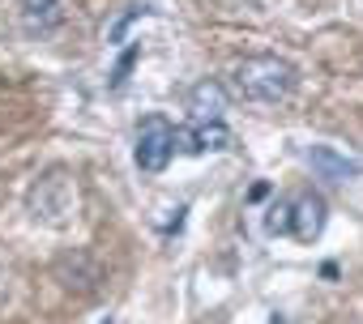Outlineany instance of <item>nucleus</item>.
Masks as SVG:
<instances>
[{
	"instance_id": "f257e3e1",
	"label": "nucleus",
	"mask_w": 363,
	"mask_h": 324,
	"mask_svg": "<svg viewBox=\"0 0 363 324\" xmlns=\"http://www.w3.org/2000/svg\"><path fill=\"white\" fill-rule=\"evenodd\" d=\"M231 86L244 103H261V107H274V103H286L299 86V73L291 60L282 56H248L231 69Z\"/></svg>"
},
{
	"instance_id": "f03ea898",
	"label": "nucleus",
	"mask_w": 363,
	"mask_h": 324,
	"mask_svg": "<svg viewBox=\"0 0 363 324\" xmlns=\"http://www.w3.org/2000/svg\"><path fill=\"white\" fill-rule=\"evenodd\" d=\"M179 145V132L167 115H145L137 124V145H133V162H137V171L141 175H162L167 171V162Z\"/></svg>"
},
{
	"instance_id": "7ed1b4c3",
	"label": "nucleus",
	"mask_w": 363,
	"mask_h": 324,
	"mask_svg": "<svg viewBox=\"0 0 363 324\" xmlns=\"http://www.w3.org/2000/svg\"><path fill=\"white\" fill-rule=\"evenodd\" d=\"M325 222H329V205L320 192H295L291 197V222H286V235L295 243H316L325 235Z\"/></svg>"
},
{
	"instance_id": "20e7f679",
	"label": "nucleus",
	"mask_w": 363,
	"mask_h": 324,
	"mask_svg": "<svg viewBox=\"0 0 363 324\" xmlns=\"http://www.w3.org/2000/svg\"><path fill=\"white\" fill-rule=\"evenodd\" d=\"M69 0H18V22L30 39H48L65 26Z\"/></svg>"
},
{
	"instance_id": "39448f33",
	"label": "nucleus",
	"mask_w": 363,
	"mask_h": 324,
	"mask_svg": "<svg viewBox=\"0 0 363 324\" xmlns=\"http://www.w3.org/2000/svg\"><path fill=\"white\" fill-rule=\"evenodd\" d=\"M308 167L316 180H333V184H346V180H359L363 175V162L337 154L333 145H312L308 149Z\"/></svg>"
},
{
	"instance_id": "423d86ee",
	"label": "nucleus",
	"mask_w": 363,
	"mask_h": 324,
	"mask_svg": "<svg viewBox=\"0 0 363 324\" xmlns=\"http://www.w3.org/2000/svg\"><path fill=\"white\" fill-rule=\"evenodd\" d=\"M30 209H35V218L60 222V218L73 209V188H69L60 175H48V180H39V188L30 192Z\"/></svg>"
},
{
	"instance_id": "0eeeda50",
	"label": "nucleus",
	"mask_w": 363,
	"mask_h": 324,
	"mask_svg": "<svg viewBox=\"0 0 363 324\" xmlns=\"http://www.w3.org/2000/svg\"><path fill=\"white\" fill-rule=\"evenodd\" d=\"M189 111H193L197 124H206V120H223V111H227V90H223L214 77L197 81V86L189 90Z\"/></svg>"
},
{
	"instance_id": "6e6552de",
	"label": "nucleus",
	"mask_w": 363,
	"mask_h": 324,
	"mask_svg": "<svg viewBox=\"0 0 363 324\" xmlns=\"http://www.w3.org/2000/svg\"><path fill=\"white\" fill-rule=\"evenodd\" d=\"M231 145V128L223 120H206V124H193V132L184 137V149L189 154H206V149H227Z\"/></svg>"
},
{
	"instance_id": "1a4fd4ad",
	"label": "nucleus",
	"mask_w": 363,
	"mask_h": 324,
	"mask_svg": "<svg viewBox=\"0 0 363 324\" xmlns=\"http://www.w3.org/2000/svg\"><path fill=\"white\" fill-rule=\"evenodd\" d=\"M286 222H291V197H278L269 209H265V235H286Z\"/></svg>"
},
{
	"instance_id": "9d476101",
	"label": "nucleus",
	"mask_w": 363,
	"mask_h": 324,
	"mask_svg": "<svg viewBox=\"0 0 363 324\" xmlns=\"http://www.w3.org/2000/svg\"><path fill=\"white\" fill-rule=\"evenodd\" d=\"M137 56H141V47H128V52L116 60V69H111V94H120V90H124V81H128V73H133Z\"/></svg>"
},
{
	"instance_id": "9b49d317",
	"label": "nucleus",
	"mask_w": 363,
	"mask_h": 324,
	"mask_svg": "<svg viewBox=\"0 0 363 324\" xmlns=\"http://www.w3.org/2000/svg\"><path fill=\"white\" fill-rule=\"evenodd\" d=\"M145 13H150V5H133V9H128V13H124V18H120L111 30H107V39H111V43H124V30H128L137 18H145Z\"/></svg>"
}]
</instances>
